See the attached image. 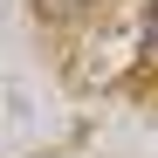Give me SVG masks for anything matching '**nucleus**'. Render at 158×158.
Wrapping results in <instances>:
<instances>
[{"instance_id": "obj_1", "label": "nucleus", "mask_w": 158, "mask_h": 158, "mask_svg": "<svg viewBox=\"0 0 158 158\" xmlns=\"http://www.w3.org/2000/svg\"><path fill=\"white\" fill-rule=\"evenodd\" d=\"M89 0H41V14H55V21H69V14H83Z\"/></svg>"}, {"instance_id": "obj_2", "label": "nucleus", "mask_w": 158, "mask_h": 158, "mask_svg": "<svg viewBox=\"0 0 158 158\" xmlns=\"http://www.w3.org/2000/svg\"><path fill=\"white\" fill-rule=\"evenodd\" d=\"M144 48L158 55V0H144Z\"/></svg>"}]
</instances>
